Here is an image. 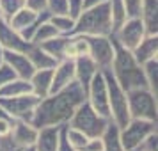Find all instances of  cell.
Listing matches in <instances>:
<instances>
[{"mask_svg":"<svg viewBox=\"0 0 158 151\" xmlns=\"http://www.w3.org/2000/svg\"><path fill=\"white\" fill-rule=\"evenodd\" d=\"M84 100H85V91L77 82H71L68 87L39 100L34 108L32 124L36 128L68 124L73 112Z\"/></svg>","mask_w":158,"mask_h":151,"instance_id":"obj_1","label":"cell"},{"mask_svg":"<svg viewBox=\"0 0 158 151\" xmlns=\"http://www.w3.org/2000/svg\"><path fill=\"white\" fill-rule=\"evenodd\" d=\"M108 36H110V34H108ZM112 43H114V59H112V64H110L108 69L112 73V77L115 78V82H117L126 93L131 91V89L148 87L142 66L135 61L133 53L130 50H126V48H123L114 37H112Z\"/></svg>","mask_w":158,"mask_h":151,"instance_id":"obj_2","label":"cell"},{"mask_svg":"<svg viewBox=\"0 0 158 151\" xmlns=\"http://www.w3.org/2000/svg\"><path fill=\"white\" fill-rule=\"evenodd\" d=\"M112 32L108 2L85 7L75 20L71 36H108Z\"/></svg>","mask_w":158,"mask_h":151,"instance_id":"obj_3","label":"cell"},{"mask_svg":"<svg viewBox=\"0 0 158 151\" xmlns=\"http://www.w3.org/2000/svg\"><path fill=\"white\" fill-rule=\"evenodd\" d=\"M108 121H110L108 117L98 114V112L89 105V101L84 100L78 107H77V110L73 112L71 119L68 121V126L84 132L87 137H101V133L107 128Z\"/></svg>","mask_w":158,"mask_h":151,"instance_id":"obj_4","label":"cell"},{"mask_svg":"<svg viewBox=\"0 0 158 151\" xmlns=\"http://www.w3.org/2000/svg\"><path fill=\"white\" fill-rule=\"evenodd\" d=\"M103 77H105L107 89H108V110H110V119H112L119 128H123V126L131 119V117H130L126 91L115 82V78L112 77L110 69H103Z\"/></svg>","mask_w":158,"mask_h":151,"instance_id":"obj_5","label":"cell"},{"mask_svg":"<svg viewBox=\"0 0 158 151\" xmlns=\"http://www.w3.org/2000/svg\"><path fill=\"white\" fill-rule=\"evenodd\" d=\"M126 96H128L130 117L158 121V96H155L148 87L131 89L126 93Z\"/></svg>","mask_w":158,"mask_h":151,"instance_id":"obj_6","label":"cell"},{"mask_svg":"<svg viewBox=\"0 0 158 151\" xmlns=\"http://www.w3.org/2000/svg\"><path fill=\"white\" fill-rule=\"evenodd\" d=\"M156 132V121H148V119H130L123 128H119L121 144L126 151H135L146 137Z\"/></svg>","mask_w":158,"mask_h":151,"instance_id":"obj_7","label":"cell"},{"mask_svg":"<svg viewBox=\"0 0 158 151\" xmlns=\"http://www.w3.org/2000/svg\"><path fill=\"white\" fill-rule=\"evenodd\" d=\"M41 98H37L34 93L22 94V96H11V98H0V105L13 119L18 121L32 123L34 117V108L39 103Z\"/></svg>","mask_w":158,"mask_h":151,"instance_id":"obj_8","label":"cell"},{"mask_svg":"<svg viewBox=\"0 0 158 151\" xmlns=\"http://www.w3.org/2000/svg\"><path fill=\"white\" fill-rule=\"evenodd\" d=\"M89 46V57L93 59L98 69H108L114 59V43L110 36H84Z\"/></svg>","mask_w":158,"mask_h":151,"instance_id":"obj_9","label":"cell"},{"mask_svg":"<svg viewBox=\"0 0 158 151\" xmlns=\"http://www.w3.org/2000/svg\"><path fill=\"white\" fill-rule=\"evenodd\" d=\"M85 100L89 101V105L98 112V114L105 115L110 119V110H108V89L107 82L103 77V71H98L93 77L91 84L85 91Z\"/></svg>","mask_w":158,"mask_h":151,"instance_id":"obj_10","label":"cell"},{"mask_svg":"<svg viewBox=\"0 0 158 151\" xmlns=\"http://www.w3.org/2000/svg\"><path fill=\"white\" fill-rule=\"evenodd\" d=\"M110 36L114 37L123 48H126V50L131 52L137 44L142 41V37L146 36V29H144V23L140 18H128Z\"/></svg>","mask_w":158,"mask_h":151,"instance_id":"obj_11","label":"cell"},{"mask_svg":"<svg viewBox=\"0 0 158 151\" xmlns=\"http://www.w3.org/2000/svg\"><path fill=\"white\" fill-rule=\"evenodd\" d=\"M0 44H2L4 50L22 52V53H27L30 50V46H32L30 41H27L18 30H15L4 20H0Z\"/></svg>","mask_w":158,"mask_h":151,"instance_id":"obj_12","label":"cell"},{"mask_svg":"<svg viewBox=\"0 0 158 151\" xmlns=\"http://www.w3.org/2000/svg\"><path fill=\"white\" fill-rule=\"evenodd\" d=\"M71 82H75V61L73 59H60L53 68L50 94L68 87Z\"/></svg>","mask_w":158,"mask_h":151,"instance_id":"obj_13","label":"cell"},{"mask_svg":"<svg viewBox=\"0 0 158 151\" xmlns=\"http://www.w3.org/2000/svg\"><path fill=\"white\" fill-rule=\"evenodd\" d=\"M4 64H7L11 68V71L15 73V77H18V78L29 80L32 77V73L36 71V68L32 66L27 53H22V52L4 50Z\"/></svg>","mask_w":158,"mask_h":151,"instance_id":"obj_14","label":"cell"},{"mask_svg":"<svg viewBox=\"0 0 158 151\" xmlns=\"http://www.w3.org/2000/svg\"><path fill=\"white\" fill-rule=\"evenodd\" d=\"M73 61H75V82L84 91H87V87L91 84L93 77L100 69H98L96 62L89 55H82V57H77V59H73Z\"/></svg>","mask_w":158,"mask_h":151,"instance_id":"obj_15","label":"cell"},{"mask_svg":"<svg viewBox=\"0 0 158 151\" xmlns=\"http://www.w3.org/2000/svg\"><path fill=\"white\" fill-rule=\"evenodd\" d=\"M59 142H60V126H41V128H37L34 149L36 151H57Z\"/></svg>","mask_w":158,"mask_h":151,"instance_id":"obj_16","label":"cell"},{"mask_svg":"<svg viewBox=\"0 0 158 151\" xmlns=\"http://www.w3.org/2000/svg\"><path fill=\"white\" fill-rule=\"evenodd\" d=\"M11 141L16 142L18 146H23V148H29V146H34L37 137V128L32 124V123L27 121H18L16 119L13 123V128H11Z\"/></svg>","mask_w":158,"mask_h":151,"instance_id":"obj_17","label":"cell"},{"mask_svg":"<svg viewBox=\"0 0 158 151\" xmlns=\"http://www.w3.org/2000/svg\"><path fill=\"white\" fill-rule=\"evenodd\" d=\"M131 53H133L135 61L140 66L146 64L151 59H156L158 57V34H155V36L146 34L142 37V41L131 50Z\"/></svg>","mask_w":158,"mask_h":151,"instance_id":"obj_18","label":"cell"},{"mask_svg":"<svg viewBox=\"0 0 158 151\" xmlns=\"http://www.w3.org/2000/svg\"><path fill=\"white\" fill-rule=\"evenodd\" d=\"M140 20L144 23L146 34H158V0H142Z\"/></svg>","mask_w":158,"mask_h":151,"instance_id":"obj_19","label":"cell"},{"mask_svg":"<svg viewBox=\"0 0 158 151\" xmlns=\"http://www.w3.org/2000/svg\"><path fill=\"white\" fill-rule=\"evenodd\" d=\"M52 75H53V69H36L32 73L29 82L32 86V93L36 94L37 98H44V96L50 94Z\"/></svg>","mask_w":158,"mask_h":151,"instance_id":"obj_20","label":"cell"},{"mask_svg":"<svg viewBox=\"0 0 158 151\" xmlns=\"http://www.w3.org/2000/svg\"><path fill=\"white\" fill-rule=\"evenodd\" d=\"M27 57L30 59V62H32V66L36 69H53L55 64L59 62L57 59H53L50 53H46L39 44H32L30 46V50L27 52Z\"/></svg>","mask_w":158,"mask_h":151,"instance_id":"obj_21","label":"cell"},{"mask_svg":"<svg viewBox=\"0 0 158 151\" xmlns=\"http://www.w3.org/2000/svg\"><path fill=\"white\" fill-rule=\"evenodd\" d=\"M101 142H103V151H126L121 144V137H119V126L115 124L112 119L108 121L105 132L101 133Z\"/></svg>","mask_w":158,"mask_h":151,"instance_id":"obj_22","label":"cell"},{"mask_svg":"<svg viewBox=\"0 0 158 151\" xmlns=\"http://www.w3.org/2000/svg\"><path fill=\"white\" fill-rule=\"evenodd\" d=\"M32 93V86L29 80L25 78H11L0 87V98H11V96H22V94Z\"/></svg>","mask_w":158,"mask_h":151,"instance_id":"obj_23","label":"cell"},{"mask_svg":"<svg viewBox=\"0 0 158 151\" xmlns=\"http://www.w3.org/2000/svg\"><path fill=\"white\" fill-rule=\"evenodd\" d=\"M68 41H69V36L59 34V36L52 37L48 41H43L39 46H41L46 53H50L53 59L60 61V59H66V46H68Z\"/></svg>","mask_w":158,"mask_h":151,"instance_id":"obj_24","label":"cell"},{"mask_svg":"<svg viewBox=\"0 0 158 151\" xmlns=\"http://www.w3.org/2000/svg\"><path fill=\"white\" fill-rule=\"evenodd\" d=\"M36 18H37V13H34V11H30V9H27L25 6H23L18 13H15V15L11 16V20H9L7 23L15 30L23 32L27 27H30L32 23L36 22Z\"/></svg>","mask_w":158,"mask_h":151,"instance_id":"obj_25","label":"cell"},{"mask_svg":"<svg viewBox=\"0 0 158 151\" xmlns=\"http://www.w3.org/2000/svg\"><path fill=\"white\" fill-rule=\"evenodd\" d=\"M82 55H89V46L84 36H69L66 46V59H77Z\"/></svg>","mask_w":158,"mask_h":151,"instance_id":"obj_26","label":"cell"},{"mask_svg":"<svg viewBox=\"0 0 158 151\" xmlns=\"http://www.w3.org/2000/svg\"><path fill=\"white\" fill-rule=\"evenodd\" d=\"M108 11H110L112 32H114V30H117L123 23L128 20V15H126V9H124L123 0H108ZM112 32H110V34H112Z\"/></svg>","mask_w":158,"mask_h":151,"instance_id":"obj_27","label":"cell"},{"mask_svg":"<svg viewBox=\"0 0 158 151\" xmlns=\"http://www.w3.org/2000/svg\"><path fill=\"white\" fill-rule=\"evenodd\" d=\"M142 69H144V75H146L148 89L155 96H158V57L151 59L146 64H142Z\"/></svg>","mask_w":158,"mask_h":151,"instance_id":"obj_28","label":"cell"},{"mask_svg":"<svg viewBox=\"0 0 158 151\" xmlns=\"http://www.w3.org/2000/svg\"><path fill=\"white\" fill-rule=\"evenodd\" d=\"M62 132H64V137L66 141H68V144L71 146V148H75V149H82L84 146L87 144V141L91 139V137H87L84 132H80V130L77 128H71V126H68V124H62Z\"/></svg>","mask_w":158,"mask_h":151,"instance_id":"obj_29","label":"cell"},{"mask_svg":"<svg viewBox=\"0 0 158 151\" xmlns=\"http://www.w3.org/2000/svg\"><path fill=\"white\" fill-rule=\"evenodd\" d=\"M55 36H59V32H57V29L50 23V20H48V22H43L36 29L34 36H32V39H30V43L32 44H41L43 41H48V39H52V37H55Z\"/></svg>","mask_w":158,"mask_h":151,"instance_id":"obj_30","label":"cell"},{"mask_svg":"<svg viewBox=\"0 0 158 151\" xmlns=\"http://www.w3.org/2000/svg\"><path fill=\"white\" fill-rule=\"evenodd\" d=\"M50 23L57 29L59 34H62V36H71L73 29H75V20L69 18L68 15H53V16H50Z\"/></svg>","mask_w":158,"mask_h":151,"instance_id":"obj_31","label":"cell"},{"mask_svg":"<svg viewBox=\"0 0 158 151\" xmlns=\"http://www.w3.org/2000/svg\"><path fill=\"white\" fill-rule=\"evenodd\" d=\"M25 6V0H0V20L9 22L11 16Z\"/></svg>","mask_w":158,"mask_h":151,"instance_id":"obj_32","label":"cell"},{"mask_svg":"<svg viewBox=\"0 0 158 151\" xmlns=\"http://www.w3.org/2000/svg\"><path fill=\"white\" fill-rule=\"evenodd\" d=\"M46 11L53 15H68V0H46Z\"/></svg>","mask_w":158,"mask_h":151,"instance_id":"obj_33","label":"cell"},{"mask_svg":"<svg viewBox=\"0 0 158 151\" xmlns=\"http://www.w3.org/2000/svg\"><path fill=\"white\" fill-rule=\"evenodd\" d=\"M124 9L128 18H140V9H142V0H123Z\"/></svg>","mask_w":158,"mask_h":151,"instance_id":"obj_34","label":"cell"},{"mask_svg":"<svg viewBox=\"0 0 158 151\" xmlns=\"http://www.w3.org/2000/svg\"><path fill=\"white\" fill-rule=\"evenodd\" d=\"M139 151H158V132H153L144 139L140 146L137 148Z\"/></svg>","mask_w":158,"mask_h":151,"instance_id":"obj_35","label":"cell"},{"mask_svg":"<svg viewBox=\"0 0 158 151\" xmlns=\"http://www.w3.org/2000/svg\"><path fill=\"white\" fill-rule=\"evenodd\" d=\"M84 11V0H68V16L77 20Z\"/></svg>","mask_w":158,"mask_h":151,"instance_id":"obj_36","label":"cell"},{"mask_svg":"<svg viewBox=\"0 0 158 151\" xmlns=\"http://www.w3.org/2000/svg\"><path fill=\"white\" fill-rule=\"evenodd\" d=\"M80 151H103V142L100 137H91Z\"/></svg>","mask_w":158,"mask_h":151,"instance_id":"obj_37","label":"cell"},{"mask_svg":"<svg viewBox=\"0 0 158 151\" xmlns=\"http://www.w3.org/2000/svg\"><path fill=\"white\" fill-rule=\"evenodd\" d=\"M25 7L34 13H43L46 11V0H25Z\"/></svg>","mask_w":158,"mask_h":151,"instance_id":"obj_38","label":"cell"},{"mask_svg":"<svg viewBox=\"0 0 158 151\" xmlns=\"http://www.w3.org/2000/svg\"><path fill=\"white\" fill-rule=\"evenodd\" d=\"M11 78H15V73L11 71V68L7 64H2L0 66V87L4 86L6 82H9Z\"/></svg>","mask_w":158,"mask_h":151,"instance_id":"obj_39","label":"cell"},{"mask_svg":"<svg viewBox=\"0 0 158 151\" xmlns=\"http://www.w3.org/2000/svg\"><path fill=\"white\" fill-rule=\"evenodd\" d=\"M13 123L11 119H0V139L2 137H7L11 133V128H13Z\"/></svg>","mask_w":158,"mask_h":151,"instance_id":"obj_40","label":"cell"},{"mask_svg":"<svg viewBox=\"0 0 158 151\" xmlns=\"http://www.w3.org/2000/svg\"><path fill=\"white\" fill-rule=\"evenodd\" d=\"M57 151H78V149H75V148H71V146L68 144V141H66V137H64V132H62V126H60V142H59Z\"/></svg>","mask_w":158,"mask_h":151,"instance_id":"obj_41","label":"cell"},{"mask_svg":"<svg viewBox=\"0 0 158 151\" xmlns=\"http://www.w3.org/2000/svg\"><path fill=\"white\" fill-rule=\"evenodd\" d=\"M108 0H84V9L85 7H93V6H98V4H105Z\"/></svg>","mask_w":158,"mask_h":151,"instance_id":"obj_42","label":"cell"},{"mask_svg":"<svg viewBox=\"0 0 158 151\" xmlns=\"http://www.w3.org/2000/svg\"><path fill=\"white\" fill-rule=\"evenodd\" d=\"M4 64V48H2V44H0V66Z\"/></svg>","mask_w":158,"mask_h":151,"instance_id":"obj_43","label":"cell"},{"mask_svg":"<svg viewBox=\"0 0 158 151\" xmlns=\"http://www.w3.org/2000/svg\"><path fill=\"white\" fill-rule=\"evenodd\" d=\"M23 151H36V149H34V146H29V148H25Z\"/></svg>","mask_w":158,"mask_h":151,"instance_id":"obj_44","label":"cell"},{"mask_svg":"<svg viewBox=\"0 0 158 151\" xmlns=\"http://www.w3.org/2000/svg\"><path fill=\"white\" fill-rule=\"evenodd\" d=\"M135 151H139V149H135Z\"/></svg>","mask_w":158,"mask_h":151,"instance_id":"obj_45","label":"cell"}]
</instances>
